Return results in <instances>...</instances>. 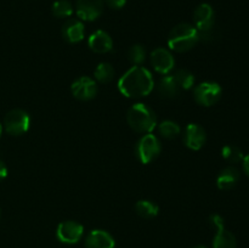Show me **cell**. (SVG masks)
I'll return each instance as SVG.
<instances>
[{"label": "cell", "mask_w": 249, "mask_h": 248, "mask_svg": "<svg viewBox=\"0 0 249 248\" xmlns=\"http://www.w3.org/2000/svg\"><path fill=\"white\" fill-rule=\"evenodd\" d=\"M71 91L75 99L80 101H90L95 99L99 91L97 82L94 78L90 77H80L75 79L71 85Z\"/></svg>", "instance_id": "cell-9"}, {"label": "cell", "mask_w": 249, "mask_h": 248, "mask_svg": "<svg viewBox=\"0 0 249 248\" xmlns=\"http://www.w3.org/2000/svg\"><path fill=\"white\" fill-rule=\"evenodd\" d=\"M51 11H53V16L57 18H68L72 16L74 9H73L72 2L68 0H56L53 4Z\"/></svg>", "instance_id": "cell-22"}, {"label": "cell", "mask_w": 249, "mask_h": 248, "mask_svg": "<svg viewBox=\"0 0 249 248\" xmlns=\"http://www.w3.org/2000/svg\"><path fill=\"white\" fill-rule=\"evenodd\" d=\"M1 134H2V124L0 123V136H1Z\"/></svg>", "instance_id": "cell-31"}, {"label": "cell", "mask_w": 249, "mask_h": 248, "mask_svg": "<svg viewBox=\"0 0 249 248\" xmlns=\"http://www.w3.org/2000/svg\"><path fill=\"white\" fill-rule=\"evenodd\" d=\"M160 151H162V145L160 139L151 133L143 134L135 146L136 157L142 164L153 162L160 156Z\"/></svg>", "instance_id": "cell-6"}, {"label": "cell", "mask_w": 249, "mask_h": 248, "mask_svg": "<svg viewBox=\"0 0 249 248\" xmlns=\"http://www.w3.org/2000/svg\"><path fill=\"white\" fill-rule=\"evenodd\" d=\"M209 223H211V225L213 226L215 230H218V229L224 228V226H225L224 218L221 215H219V214H212V215L209 216Z\"/></svg>", "instance_id": "cell-26"}, {"label": "cell", "mask_w": 249, "mask_h": 248, "mask_svg": "<svg viewBox=\"0 0 249 248\" xmlns=\"http://www.w3.org/2000/svg\"><path fill=\"white\" fill-rule=\"evenodd\" d=\"M221 156H223L224 159L228 160L229 163H232V164H237V163L242 162L243 158H245L243 151L238 146L235 145L224 146L223 150H221Z\"/></svg>", "instance_id": "cell-24"}, {"label": "cell", "mask_w": 249, "mask_h": 248, "mask_svg": "<svg viewBox=\"0 0 249 248\" xmlns=\"http://www.w3.org/2000/svg\"><path fill=\"white\" fill-rule=\"evenodd\" d=\"M31 126V117L24 109L15 108L6 113L2 123V129L7 134L14 136H19L26 134Z\"/></svg>", "instance_id": "cell-5"}, {"label": "cell", "mask_w": 249, "mask_h": 248, "mask_svg": "<svg viewBox=\"0 0 249 248\" xmlns=\"http://www.w3.org/2000/svg\"><path fill=\"white\" fill-rule=\"evenodd\" d=\"M7 177V168L2 160H0V182Z\"/></svg>", "instance_id": "cell-28"}, {"label": "cell", "mask_w": 249, "mask_h": 248, "mask_svg": "<svg viewBox=\"0 0 249 248\" xmlns=\"http://www.w3.org/2000/svg\"><path fill=\"white\" fill-rule=\"evenodd\" d=\"M135 212L139 216L143 219L156 218L160 213V207L150 199H140L135 204Z\"/></svg>", "instance_id": "cell-19"}, {"label": "cell", "mask_w": 249, "mask_h": 248, "mask_svg": "<svg viewBox=\"0 0 249 248\" xmlns=\"http://www.w3.org/2000/svg\"><path fill=\"white\" fill-rule=\"evenodd\" d=\"M155 88L153 75L142 66H133L118 80V89L122 95L130 99H140L151 94Z\"/></svg>", "instance_id": "cell-1"}, {"label": "cell", "mask_w": 249, "mask_h": 248, "mask_svg": "<svg viewBox=\"0 0 249 248\" xmlns=\"http://www.w3.org/2000/svg\"><path fill=\"white\" fill-rule=\"evenodd\" d=\"M213 238V248H237V240L231 231L224 228L215 230Z\"/></svg>", "instance_id": "cell-18"}, {"label": "cell", "mask_w": 249, "mask_h": 248, "mask_svg": "<svg viewBox=\"0 0 249 248\" xmlns=\"http://www.w3.org/2000/svg\"><path fill=\"white\" fill-rule=\"evenodd\" d=\"M146 49L141 44H135L131 46L128 51V60L130 61L131 65L134 66H141L146 61Z\"/></svg>", "instance_id": "cell-25"}, {"label": "cell", "mask_w": 249, "mask_h": 248, "mask_svg": "<svg viewBox=\"0 0 249 248\" xmlns=\"http://www.w3.org/2000/svg\"><path fill=\"white\" fill-rule=\"evenodd\" d=\"M185 146L192 151H198L206 145L207 133L203 126L197 123L187 124L182 134Z\"/></svg>", "instance_id": "cell-11"}, {"label": "cell", "mask_w": 249, "mask_h": 248, "mask_svg": "<svg viewBox=\"0 0 249 248\" xmlns=\"http://www.w3.org/2000/svg\"><path fill=\"white\" fill-rule=\"evenodd\" d=\"M151 63L156 72L165 75L169 74L175 66V58L173 53L165 48H157L151 53Z\"/></svg>", "instance_id": "cell-12"}, {"label": "cell", "mask_w": 249, "mask_h": 248, "mask_svg": "<svg viewBox=\"0 0 249 248\" xmlns=\"http://www.w3.org/2000/svg\"><path fill=\"white\" fill-rule=\"evenodd\" d=\"M88 45L94 53H107L113 49V39L107 32L99 29L89 36Z\"/></svg>", "instance_id": "cell-15"}, {"label": "cell", "mask_w": 249, "mask_h": 248, "mask_svg": "<svg viewBox=\"0 0 249 248\" xmlns=\"http://www.w3.org/2000/svg\"><path fill=\"white\" fill-rule=\"evenodd\" d=\"M199 41L198 31L194 24L184 22L173 27L168 35V46L177 53H186L196 46Z\"/></svg>", "instance_id": "cell-3"}, {"label": "cell", "mask_w": 249, "mask_h": 248, "mask_svg": "<svg viewBox=\"0 0 249 248\" xmlns=\"http://www.w3.org/2000/svg\"><path fill=\"white\" fill-rule=\"evenodd\" d=\"M104 7V0H77L75 2V12L80 21H95L102 15Z\"/></svg>", "instance_id": "cell-10"}, {"label": "cell", "mask_w": 249, "mask_h": 248, "mask_svg": "<svg viewBox=\"0 0 249 248\" xmlns=\"http://www.w3.org/2000/svg\"><path fill=\"white\" fill-rule=\"evenodd\" d=\"M194 248H208V247H206V246H202V245H199V246H196V247H194Z\"/></svg>", "instance_id": "cell-30"}, {"label": "cell", "mask_w": 249, "mask_h": 248, "mask_svg": "<svg viewBox=\"0 0 249 248\" xmlns=\"http://www.w3.org/2000/svg\"><path fill=\"white\" fill-rule=\"evenodd\" d=\"M85 248H116V241L108 231L97 229L88 233Z\"/></svg>", "instance_id": "cell-14"}, {"label": "cell", "mask_w": 249, "mask_h": 248, "mask_svg": "<svg viewBox=\"0 0 249 248\" xmlns=\"http://www.w3.org/2000/svg\"><path fill=\"white\" fill-rule=\"evenodd\" d=\"M116 75L113 66L108 62H100L94 71V79L101 84H107L113 80Z\"/></svg>", "instance_id": "cell-20"}, {"label": "cell", "mask_w": 249, "mask_h": 248, "mask_svg": "<svg viewBox=\"0 0 249 248\" xmlns=\"http://www.w3.org/2000/svg\"><path fill=\"white\" fill-rule=\"evenodd\" d=\"M158 94L164 99H174L179 95L180 87L175 80L173 74H165L164 77L160 78V83H158Z\"/></svg>", "instance_id": "cell-17"}, {"label": "cell", "mask_w": 249, "mask_h": 248, "mask_svg": "<svg viewBox=\"0 0 249 248\" xmlns=\"http://www.w3.org/2000/svg\"><path fill=\"white\" fill-rule=\"evenodd\" d=\"M105 4L113 10H119L125 6L126 0H104Z\"/></svg>", "instance_id": "cell-27"}, {"label": "cell", "mask_w": 249, "mask_h": 248, "mask_svg": "<svg viewBox=\"0 0 249 248\" xmlns=\"http://www.w3.org/2000/svg\"><path fill=\"white\" fill-rule=\"evenodd\" d=\"M194 26L198 31L199 40H212L215 27V12L212 5L203 2L196 7L194 12Z\"/></svg>", "instance_id": "cell-4"}, {"label": "cell", "mask_w": 249, "mask_h": 248, "mask_svg": "<svg viewBox=\"0 0 249 248\" xmlns=\"http://www.w3.org/2000/svg\"><path fill=\"white\" fill-rule=\"evenodd\" d=\"M126 122L134 131L139 134H150L157 126V114L148 105L138 102L129 108Z\"/></svg>", "instance_id": "cell-2"}, {"label": "cell", "mask_w": 249, "mask_h": 248, "mask_svg": "<svg viewBox=\"0 0 249 248\" xmlns=\"http://www.w3.org/2000/svg\"><path fill=\"white\" fill-rule=\"evenodd\" d=\"M158 133L162 138L167 139V140H173L180 135L181 128L177 122L167 119V121H163L158 124Z\"/></svg>", "instance_id": "cell-21"}, {"label": "cell", "mask_w": 249, "mask_h": 248, "mask_svg": "<svg viewBox=\"0 0 249 248\" xmlns=\"http://www.w3.org/2000/svg\"><path fill=\"white\" fill-rule=\"evenodd\" d=\"M62 38L70 44H78L84 39L85 27L80 19H68L62 26Z\"/></svg>", "instance_id": "cell-13"}, {"label": "cell", "mask_w": 249, "mask_h": 248, "mask_svg": "<svg viewBox=\"0 0 249 248\" xmlns=\"http://www.w3.org/2000/svg\"><path fill=\"white\" fill-rule=\"evenodd\" d=\"M173 75L181 90H190L195 87V75L190 71L180 68V70L175 71Z\"/></svg>", "instance_id": "cell-23"}, {"label": "cell", "mask_w": 249, "mask_h": 248, "mask_svg": "<svg viewBox=\"0 0 249 248\" xmlns=\"http://www.w3.org/2000/svg\"><path fill=\"white\" fill-rule=\"evenodd\" d=\"M223 95V89L216 82H203L194 89L195 101L203 107L214 106Z\"/></svg>", "instance_id": "cell-7"}, {"label": "cell", "mask_w": 249, "mask_h": 248, "mask_svg": "<svg viewBox=\"0 0 249 248\" xmlns=\"http://www.w3.org/2000/svg\"><path fill=\"white\" fill-rule=\"evenodd\" d=\"M241 173L233 165L226 167L219 173L218 177H216V186L220 190H231L237 185L240 181Z\"/></svg>", "instance_id": "cell-16"}, {"label": "cell", "mask_w": 249, "mask_h": 248, "mask_svg": "<svg viewBox=\"0 0 249 248\" xmlns=\"http://www.w3.org/2000/svg\"><path fill=\"white\" fill-rule=\"evenodd\" d=\"M84 236V226L74 220H66L58 224L56 229V237L66 245H75Z\"/></svg>", "instance_id": "cell-8"}, {"label": "cell", "mask_w": 249, "mask_h": 248, "mask_svg": "<svg viewBox=\"0 0 249 248\" xmlns=\"http://www.w3.org/2000/svg\"><path fill=\"white\" fill-rule=\"evenodd\" d=\"M242 167H243V172L249 177V155L245 156L242 160Z\"/></svg>", "instance_id": "cell-29"}]
</instances>
